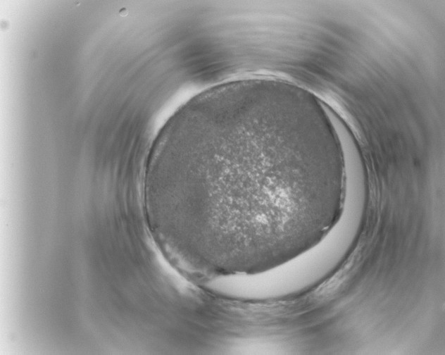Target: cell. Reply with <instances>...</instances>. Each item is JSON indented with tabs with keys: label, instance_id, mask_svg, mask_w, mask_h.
Instances as JSON below:
<instances>
[{
	"label": "cell",
	"instance_id": "6da1fadb",
	"mask_svg": "<svg viewBox=\"0 0 445 355\" xmlns=\"http://www.w3.org/2000/svg\"><path fill=\"white\" fill-rule=\"evenodd\" d=\"M152 183L184 251L221 275L258 274L318 244L340 218L346 160L327 116L272 78L211 87L159 132Z\"/></svg>",
	"mask_w": 445,
	"mask_h": 355
}]
</instances>
